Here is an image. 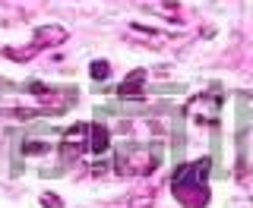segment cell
<instances>
[{
	"label": "cell",
	"mask_w": 253,
	"mask_h": 208,
	"mask_svg": "<svg viewBox=\"0 0 253 208\" xmlns=\"http://www.w3.org/2000/svg\"><path fill=\"white\" fill-rule=\"evenodd\" d=\"M209 167L212 158L180 164L171 173V193L184 208H206L209 205Z\"/></svg>",
	"instance_id": "1"
},
{
	"label": "cell",
	"mask_w": 253,
	"mask_h": 208,
	"mask_svg": "<svg viewBox=\"0 0 253 208\" xmlns=\"http://www.w3.org/2000/svg\"><path fill=\"white\" fill-rule=\"evenodd\" d=\"M162 164V148L139 145V142H124L114 151V171L121 177H149Z\"/></svg>",
	"instance_id": "2"
},
{
	"label": "cell",
	"mask_w": 253,
	"mask_h": 208,
	"mask_svg": "<svg viewBox=\"0 0 253 208\" xmlns=\"http://www.w3.org/2000/svg\"><path fill=\"white\" fill-rule=\"evenodd\" d=\"M89 151V123H73L60 139V158L67 161H76Z\"/></svg>",
	"instance_id": "3"
},
{
	"label": "cell",
	"mask_w": 253,
	"mask_h": 208,
	"mask_svg": "<svg viewBox=\"0 0 253 208\" xmlns=\"http://www.w3.org/2000/svg\"><path fill=\"white\" fill-rule=\"evenodd\" d=\"M187 114L203 126H218V114H221V101L215 95H200L187 104Z\"/></svg>",
	"instance_id": "4"
},
{
	"label": "cell",
	"mask_w": 253,
	"mask_h": 208,
	"mask_svg": "<svg viewBox=\"0 0 253 208\" xmlns=\"http://www.w3.org/2000/svg\"><path fill=\"white\" fill-rule=\"evenodd\" d=\"M67 29H60V26H42L35 32V38H32V51H44V47H54V44H63L67 41Z\"/></svg>",
	"instance_id": "5"
},
{
	"label": "cell",
	"mask_w": 253,
	"mask_h": 208,
	"mask_svg": "<svg viewBox=\"0 0 253 208\" xmlns=\"http://www.w3.org/2000/svg\"><path fill=\"white\" fill-rule=\"evenodd\" d=\"M146 79H149L146 69H133V73L121 82L117 95H121V98H142V85H146Z\"/></svg>",
	"instance_id": "6"
},
{
	"label": "cell",
	"mask_w": 253,
	"mask_h": 208,
	"mask_svg": "<svg viewBox=\"0 0 253 208\" xmlns=\"http://www.w3.org/2000/svg\"><path fill=\"white\" fill-rule=\"evenodd\" d=\"M108 148H111V133H108V126H101V123H89V151L101 158Z\"/></svg>",
	"instance_id": "7"
},
{
	"label": "cell",
	"mask_w": 253,
	"mask_h": 208,
	"mask_svg": "<svg viewBox=\"0 0 253 208\" xmlns=\"http://www.w3.org/2000/svg\"><path fill=\"white\" fill-rule=\"evenodd\" d=\"M89 76L95 79V82H105V79L111 76V63L108 60H92L89 63Z\"/></svg>",
	"instance_id": "8"
},
{
	"label": "cell",
	"mask_w": 253,
	"mask_h": 208,
	"mask_svg": "<svg viewBox=\"0 0 253 208\" xmlns=\"http://www.w3.org/2000/svg\"><path fill=\"white\" fill-rule=\"evenodd\" d=\"M42 208H60V199L51 196V193H44V196H42Z\"/></svg>",
	"instance_id": "9"
}]
</instances>
